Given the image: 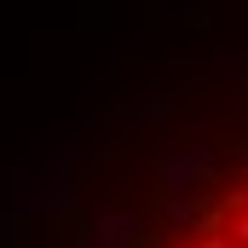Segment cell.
I'll return each instance as SVG.
<instances>
[{
  "instance_id": "6da1fadb",
  "label": "cell",
  "mask_w": 248,
  "mask_h": 248,
  "mask_svg": "<svg viewBox=\"0 0 248 248\" xmlns=\"http://www.w3.org/2000/svg\"><path fill=\"white\" fill-rule=\"evenodd\" d=\"M139 248H248V144L214 162L185 202L139 237Z\"/></svg>"
}]
</instances>
